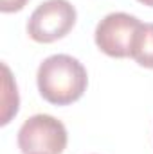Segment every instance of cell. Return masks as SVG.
Segmentation results:
<instances>
[{"mask_svg": "<svg viewBox=\"0 0 153 154\" xmlns=\"http://www.w3.org/2000/svg\"><path fill=\"white\" fill-rule=\"evenodd\" d=\"M36 82L40 95L47 102L54 106H67L83 97L88 84V75L76 57L56 54L43 59L38 66Z\"/></svg>", "mask_w": 153, "mask_h": 154, "instance_id": "cell-1", "label": "cell"}, {"mask_svg": "<svg viewBox=\"0 0 153 154\" xmlns=\"http://www.w3.org/2000/svg\"><path fill=\"white\" fill-rule=\"evenodd\" d=\"M76 16V7L69 0H45L33 11L27 32L36 43H52L72 31Z\"/></svg>", "mask_w": 153, "mask_h": 154, "instance_id": "cell-2", "label": "cell"}, {"mask_svg": "<svg viewBox=\"0 0 153 154\" xmlns=\"http://www.w3.org/2000/svg\"><path fill=\"white\" fill-rule=\"evenodd\" d=\"M67 140L65 125L43 113L27 118L18 131V147L24 154H61Z\"/></svg>", "mask_w": 153, "mask_h": 154, "instance_id": "cell-3", "label": "cell"}, {"mask_svg": "<svg viewBox=\"0 0 153 154\" xmlns=\"http://www.w3.org/2000/svg\"><path fill=\"white\" fill-rule=\"evenodd\" d=\"M141 23L139 18L128 13H110L96 27V45L110 57H128Z\"/></svg>", "mask_w": 153, "mask_h": 154, "instance_id": "cell-4", "label": "cell"}, {"mask_svg": "<svg viewBox=\"0 0 153 154\" xmlns=\"http://www.w3.org/2000/svg\"><path fill=\"white\" fill-rule=\"evenodd\" d=\"M130 57H133L144 68H153V23L139 25L132 41Z\"/></svg>", "mask_w": 153, "mask_h": 154, "instance_id": "cell-5", "label": "cell"}, {"mask_svg": "<svg viewBox=\"0 0 153 154\" xmlns=\"http://www.w3.org/2000/svg\"><path fill=\"white\" fill-rule=\"evenodd\" d=\"M2 72H4V81H2V116H0V124L5 125L18 113L20 97H18V90H16V82L11 75V70L7 68V65H2Z\"/></svg>", "mask_w": 153, "mask_h": 154, "instance_id": "cell-6", "label": "cell"}, {"mask_svg": "<svg viewBox=\"0 0 153 154\" xmlns=\"http://www.w3.org/2000/svg\"><path fill=\"white\" fill-rule=\"evenodd\" d=\"M29 0H0V11L2 13H16L25 7Z\"/></svg>", "mask_w": 153, "mask_h": 154, "instance_id": "cell-7", "label": "cell"}, {"mask_svg": "<svg viewBox=\"0 0 153 154\" xmlns=\"http://www.w3.org/2000/svg\"><path fill=\"white\" fill-rule=\"evenodd\" d=\"M141 4H144V5H148V7H153V0H139Z\"/></svg>", "mask_w": 153, "mask_h": 154, "instance_id": "cell-8", "label": "cell"}]
</instances>
